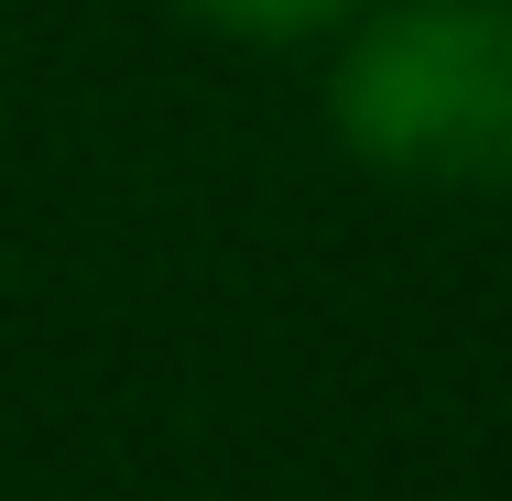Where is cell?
Instances as JSON below:
<instances>
[{
	"instance_id": "obj_1",
	"label": "cell",
	"mask_w": 512,
	"mask_h": 501,
	"mask_svg": "<svg viewBox=\"0 0 512 501\" xmlns=\"http://www.w3.org/2000/svg\"><path fill=\"white\" fill-rule=\"evenodd\" d=\"M327 131L414 186H512V0H393L349 33Z\"/></svg>"
},
{
	"instance_id": "obj_2",
	"label": "cell",
	"mask_w": 512,
	"mask_h": 501,
	"mask_svg": "<svg viewBox=\"0 0 512 501\" xmlns=\"http://www.w3.org/2000/svg\"><path fill=\"white\" fill-rule=\"evenodd\" d=\"M207 33H229V44H306L327 22H349L360 0H186Z\"/></svg>"
}]
</instances>
